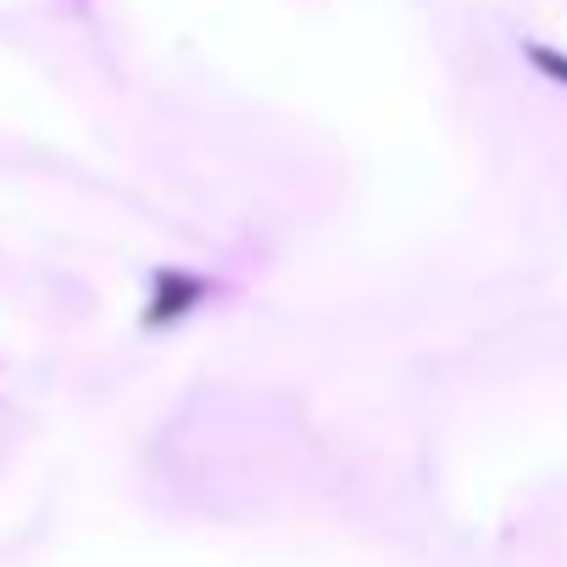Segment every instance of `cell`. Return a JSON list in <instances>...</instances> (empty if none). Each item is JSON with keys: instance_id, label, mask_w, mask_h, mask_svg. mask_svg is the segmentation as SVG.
<instances>
[{"instance_id": "cell-1", "label": "cell", "mask_w": 567, "mask_h": 567, "mask_svg": "<svg viewBox=\"0 0 567 567\" xmlns=\"http://www.w3.org/2000/svg\"><path fill=\"white\" fill-rule=\"evenodd\" d=\"M206 301V278L184 272V267H162L151 284V301H145V329H167L178 318H189Z\"/></svg>"}, {"instance_id": "cell-2", "label": "cell", "mask_w": 567, "mask_h": 567, "mask_svg": "<svg viewBox=\"0 0 567 567\" xmlns=\"http://www.w3.org/2000/svg\"><path fill=\"white\" fill-rule=\"evenodd\" d=\"M523 56H528V62H534V68H539V73H545L550 84H561V90H567V51H550V45H528Z\"/></svg>"}]
</instances>
